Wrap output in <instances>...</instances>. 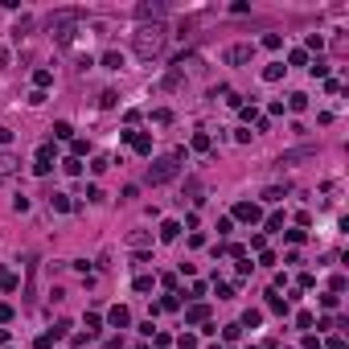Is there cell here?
Returning a JSON list of instances; mask_svg holds the SVG:
<instances>
[{
    "mask_svg": "<svg viewBox=\"0 0 349 349\" xmlns=\"http://www.w3.org/2000/svg\"><path fill=\"white\" fill-rule=\"evenodd\" d=\"M132 45H136V58H144V62L161 58V54H165V45H169V29H165V21L140 25V29H136V37H132Z\"/></svg>",
    "mask_w": 349,
    "mask_h": 349,
    "instance_id": "6da1fadb",
    "label": "cell"
},
{
    "mask_svg": "<svg viewBox=\"0 0 349 349\" xmlns=\"http://www.w3.org/2000/svg\"><path fill=\"white\" fill-rule=\"evenodd\" d=\"M82 9H58V13H49V33H54V41H74V29L82 25Z\"/></svg>",
    "mask_w": 349,
    "mask_h": 349,
    "instance_id": "7a4b0ae2",
    "label": "cell"
},
{
    "mask_svg": "<svg viewBox=\"0 0 349 349\" xmlns=\"http://www.w3.org/2000/svg\"><path fill=\"white\" fill-rule=\"evenodd\" d=\"M181 161H185V152H181V148H177V152H169V156H161V161H152V165H148V181H152V185L173 181V177L181 173Z\"/></svg>",
    "mask_w": 349,
    "mask_h": 349,
    "instance_id": "3957f363",
    "label": "cell"
},
{
    "mask_svg": "<svg viewBox=\"0 0 349 349\" xmlns=\"http://www.w3.org/2000/svg\"><path fill=\"white\" fill-rule=\"evenodd\" d=\"M136 17H140V21H148V17L161 21V17H165V0H140V5H136Z\"/></svg>",
    "mask_w": 349,
    "mask_h": 349,
    "instance_id": "277c9868",
    "label": "cell"
},
{
    "mask_svg": "<svg viewBox=\"0 0 349 349\" xmlns=\"http://www.w3.org/2000/svg\"><path fill=\"white\" fill-rule=\"evenodd\" d=\"M234 218H238V222H251V226H255V222H259L263 214H259V206H255V202H238V206H234Z\"/></svg>",
    "mask_w": 349,
    "mask_h": 349,
    "instance_id": "5b68a950",
    "label": "cell"
},
{
    "mask_svg": "<svg viewBox=\"0 0 349 349\" xmlns=\"http://www.w3.org/2000/svg\"><path fill=\"white\" fill-rule=\"evenodd\" d=\"M251 54H255V45H230L226 62H230V66H242V62H251Z\"/></svg>",
    "mask_w": 349,
    "mask_h": 349,
    "instance_id": "8992f818",
    "label": "cell"
},
{
    "mask_svg": "<svg viewBox=\"0 0 349 349\" xmlns=\"http://www.w3.org/2000/svg\"><path fill=\"white\" fill-rule=\"evenodd\" d=\"M49 169H54V148H49V144H41V148H37V165H33V173H41V177H45Z\"/></svg>",
    "mask_w": 349,
    "mask_h": 349,
    "instance_id": "52a82bcc",
    "label": "cell"
},
{
    "mask_svg": "<svg viewBox=\"0 0 349 349\" xmlns=\"http://www.w3.org/2000/svg\"><path fill=\"white\" fill-rule=\"evenodd\" d=\"M107 321H111L115 329H128V325H132V312H128V308H123V304H115V308L107 312Z\"/></svg>",
    "mask_w": 349,
    "mask_h": 349,
    "instance_id": "ba28073f",
    "label": "cell"
},
{
    "mask_svg": "<svg viewBox=\"0 0 349 349\" xmlns=\"http://www.w3.org/2000/svg\"><path fill=\"white\" fill-rule=\"evenodd\" d=\"M308 156H316V148H292L279 156V165H296V161H308Z\"/></svg>",
    "mask_w": 349,
    "mask_h": 349,
    "instance_id": "9c48e42d",
    "label": "cell"
},
{
    "mask_svg": "<svg viewBox=\"0 0 349 349\" xmlns=\"http://www.w3.org/2000/svg\"><path fill=\"white\" fill-rule=\"evenodd\" d=\"M206 316H210V308H206V304H193V308L185 312V321H189V325H206Z\"/></svg>",
    "mask_w": 349,
    "mask_h": 349,
    "instance_id": "30bf717a",
    "label": "cell"
},
{
    "mask_svg": "<svg viewBox=\"0 0 349 349\" xmlns=\"http://www.w3.org/2000/svg\"><path fill=\"white\" fill-rule=\"evenodd\" d=\"M49 206H54L58 214H70V210H74V202H70L66 193H49Z\"/></svg>",
    "mask_w": 349,
    "mask_h": 349,
    "instance_id": "8fae6325",
    "label": "cell"
},
{
    "mask_svg": "<svg viewBox=\"0 0 349 349\" xmlns=\"http://www.w3.org/2000/svg\"><path fill=\"white\" fill-rule=\"evenodd\" d=\"M128 144H132L136 152H144V156L152 152V140H148V136H140V132H132V140H128Z\"/></svg>",
    "mask_w": 349,
    "mask_h": 349,
    "instance_id": "7c38bea8",
    "label": "cell"
},
{
    "mask_svg": "<svg viewBox=\"0 0 349 349\" xmlns=\"http://www.w3.org/2000/svg\"><path fill=\"white\" fill-rule=\"evenodd\" d=\"M177 234H181V222H165V226H161V238L165 242H173Z\"/></svg>",
    "mask_w": 349,
    "mask_h": 349,
    "instance_id": "4fadbf2b",
    "label": "cell"
},
{
    "mask_svg": "<svg viewBox=\"0 0 349 349\" xmlns=\"http://www.w3.org/2000/svg\"><path fill=\"white\" fill-rule=\"evenodd\" d=\"M54 136H58V140H70V136H74V128H70L66 119H58V123H54Z\"/></svg>",
    "mask_w": 349,
    "mask_h": 349,
    "instance_id": "5bb4252c",
    "label": "cell"
},
{
    "mask_svg": "<svg viewBox=\"0 0 349 349\" xmlns=\"http://www.w3.org/2000/svg\"><path fill=\"white\" fill-rule=\"evenodd\" d=\"M283 70H288V66H279V62H275V66H267V70H263V78H267V82H279V78H283Z\"/></svg>",
    "mask_w": 349,
    "mask_h": 349,
    "instance_id": "9a60e30c",
    "label": "cell"
},
{
    "mask_svg": "<svg viewBox=\"0 0 349 349\" xmlns=\"http://www.w3.org/2000/svg\"><path fill=\"white\" fill-rule=\"evenodd\" d=\"M49 82H54V74H49V70H37V74H33V86H37V90H45Z\"/></svg>",
    "mask_w": 349,
    "mask_h": 349,
    "instance_id": "2e32d148",
    "label": "cell"
},
{
    "mask_svg": "<svg viewBox=\"0 0 349 349\" xmlns=\"http://www.w3.org/2000/svg\"><path fill=\"white\" fill-rule=\"evenodd\" d=\"M0 283H5V292H17V288H21V279H17L13 271H5V275H0Z\"/></svg>",
    "mask_w": 349,
    "mask_h": 349,
    "instance_id": "e0dca14e",
    "label": "cell"
},
{
    "mask_svg": "<svg viewBox=\"0 0 349 349\" xmlns=\"http://www.w3.org/2000/svg\"><path fill=\"white\" fill-rule=\"evenodd\" d=\"M103 66H107V70H119L123 58H119V54H103Z\"/></svg>",
    "mask_w": 349,
    "mask_h": 349,
    "instance_id": "ac0fdd59",
    "label": "cell"
},
{
    "mask_svg": "<svg viewBox=\"0 0 349 349\" xmlns=\"http://www.w3.org/2000/svg\"><path fill=\"white\" fill-rule=\"evenodd\" d=\"M259 321H263V312H259V308H251V312H246V316H242V325H251V329H255V325H259Z\"/></svg>",
    "mask_w": 349,
    "mask_h": 349,
    "instance_id": "d6986e66",
    "label": "cell"
},
{
    "mask_svg": "<svg viewBox=\"0 0 349 349\" xmlns=\"http://www.w3.org/2000/svg\"><path fill=\"white\" fill-rule=\"evenodd\" d=\"M267 308H271V312H288V304H283V300H279V296H275V292H271V296H267Z\"/></svg>",
    "mask_w": 349,
    "mask_h": 349,
    "instance_id": "ffe728a7",
    "label": "cell"
},
{
    "mask_svg": "<svg viewBox=\"0 0 349 349\" xmlns=\"http://www.w3.org/2000/svg\"><path fill=\"white\" fill-rule=\"evenodd\" d=\"M288 107H292V111H304V107H308V94H292Z\"/></svg>",
    "mask_w": 349,
    "mask_h": 349,
    "instance_id": "44dd1931",
    "label": "cell"
},
{
    "mask_svg": "<svg viewBox=\"0 0 349 349\" xmlns=\"http://www.w3.org/2000/svg\"><path fill=\"white\" fill-rule=\"evenodd\" d=\"M263 202H283V189H279V185H271L267 193H263Z\"/></svg>",
    "mask_w": 349,
    "mask_h": 349,
    "instance_id": "7402d4cb",
    "label": "cell"
},
{
    "mask_svg": "<svg viewBox=\"0 0 349 349\" xmlns=\"http://www.w3.org/2000/svg\"><path fill=\"white\" fill-rule=\"evenodd\" d=\"M136 292H152V275H136Z\"/></svg>",
    "mask_w": 349,
    "mask_h": 349,
    "instance_id": "603a6c76",
    "label": "cell"
},
{
    "mask_svg": "<svg viewBox=\"0 0 349 349\" xmlns=\"http://www.w3.org/2000/svg\"><path fill=\"white\" fill-rule=\"evenodd\" d=\"M70 148H74V161H78V156H86V152H90V144H86V140H74Z\"/></svg>",
    "mask_w": 349,
    "mask_h": 349,
    "instance_id": "cb8c5ba5",
    "label": "cell"
},
{
    "mask_svg": "<svg viewBox=\"0 0 349 349\" xmlns=\"http://www.w3.org/2000/svg\"><path fill=\"white\" fill-rule=\"evenodd\" d=\"M263 45H267V49H279V45H283V37H279V33H267V37H263Z\"/></svg>",
    "mask_w": 349,
    "mask_h": 349,
    "instance_id": "d4e9b609",
    "label": "cell"
},
{
    "mask_svg": "<svg viewBox=\"0 0 349 349\" xmlns=\"http://www.w3.org/2000/svg\"><path fill=\"white\" fill-rule=\"evenodd\" d=\"M193 148H197V152H206V148H210V136H206V132H197V136H193Z\"/></svg>",
    "mask_w": 349,
    "mask_h": 349,
    "instance_id": "484cf974",
    "label": "cell"
},
{
    "mask_svg": "<svg viewBox=\"0 0 349 349\" xmlns=\"http://www.w3.org/2000/svg\"><path fill=\"white\" fill-rule=\"evenodd\" d=\"M99 103H103V107H115V103H119V94H115V90H103V99H99Z\"/></svg>",
    "mask_w": 349,
    "mask_h": 349,
    "instance_id": "4316f807",
    "label": "cell"
},
{
    "mask_svg": "<svg viewBox=\"0 0 349 349\" xmlns=\"http://www.w3.org/2000/svg\"><path fill=\"white\" fill-rule=\"evenodd\" d=\"M13 321V304H0V325H9Z\"/></svg>",
    "mask_w": 349,
    "mask_h": 349,
    "instance_id": "83f0119b",
    "label": "cell"
},
{
    "mask_svg": "<svg viewBox=\"0 0 349 349\" xmlns=\"http://www.w3.org/2000/svg\"><path fill=\"white\" fill-rule=\"evenodd\" d=\"M17 169V161H13V156H0V173H13Z\"/></svg>",
    "mask_w": 349,
    "mask_h": 349,
    "instance_id": "f1b7e54d",
    "label": "cell"
},
{
    "mask_svg": "<svg viewBox=\"0 0 349 349\" xmlns=\"http://www.w3.org/2000/svg\"><path fill=\"white\" fill-rule=\"evenodd\" d=\"M13 140V128H0V144H9Z\"/></svg>",
    "mask_w": 349,
    "mask_h": 349,
    "instance_id": "f546056e",
    "label": "cell"
},
{
    "mask_svg": "<svg viewBox=\"0 0 349 349\" xmlns=\"http://www.w3.org/2000/svg\"><path fill=\"white\" fill-rule=\"evenodd\" d=\"M9 66V49H0V70H5Z\"/></svg>",
    "mask_w": 349,
    "mask_h": 349,
    "instance_id": "4dcf8cb0",
    "label": "cell"
}]
</instances>
